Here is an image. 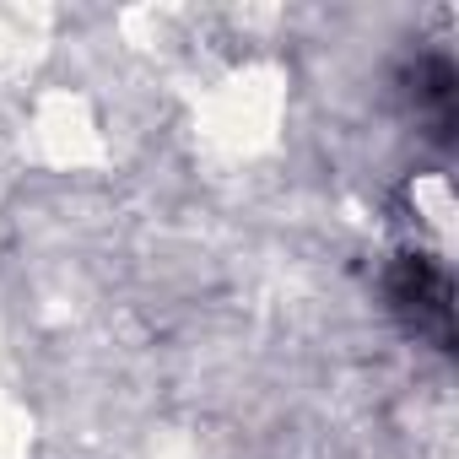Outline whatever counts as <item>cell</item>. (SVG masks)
Wrapping results in <instances>:
<instances>
[{
    "instance_id": "6da1fadb",
    "label": "cell",
    "mask_w": 459,
    "mask_h": 459,
    "mask_svg": "<svg viewBox=\"0 0 459 459\" xmlns=\"http://www.w3.org/2000/svg\"><path fill=\"white\" fill-rule=\"evenodd\" d=\"M394 303L416 319V330L421 335H437V341H448V281H443V271L437 265H427L421 255L416 260H405L400 271H394Z\"/></svg>"
}]
</instances>
